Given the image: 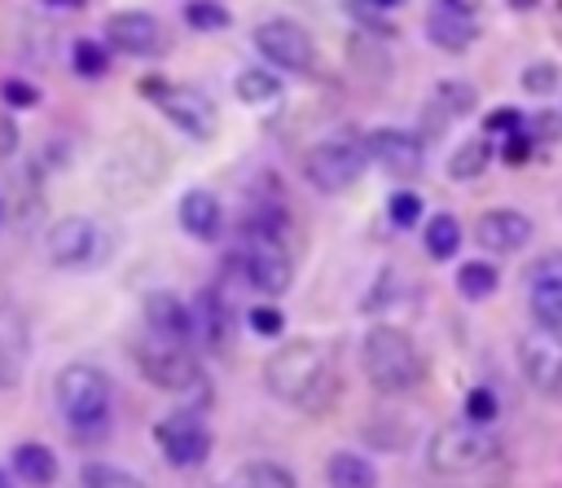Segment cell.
I'll return each instance as SVG.
<instances>
[{
  "instance_id": "obj_1",
  "label": "cell",
  "mask_w": 562,
  "mask_h": 488,
  "mask_svg": "<svg viewBox=\"0 0 562 488\" xmlns=\"http://www.w3.org/2000/svg\"><path fill=\"white\" fill-rule=\"evenodd\" d=\"M263 387L277 400H290V404H303V409H325L329 396H334V374H329L325 347L312 343V339L281 343L263 361Z\"/></svg>"
},
{
  "instance_id": "obj_2",
  "label": "cell",
  "mask_w": 562,
  "mask_h": 488,
  "mask_svg": "<svg viewBox=\"0 0 562 488\" xmlns=\"http://www.w3.org/2000/svg\"><path fill=\"white\" fill-rule=\"evenodd\" d=\"M360 365H364V378L373 382V391H386V396L413 391L426 374V361H422L413 334L400 325H369V334L360 343Z\"/></svg>"
},
{
  "instance_id": "obj_3",
  "label": "cell",
  "mask_w": 562,
  "mask_h": 488,
  "mask_svg": "<svg viewBox=\"0 0 562 488\" xmlns=\"http://www.w3.org/2000/svg\"><path fill=\"white\" fill-rule=\"evenodd\" d=\"M53 400L75 435H101L110 426V378H105V369H97L88 361L57 369Z\"/></svg>"
},
{
  "instance_id": "obj_4",
  "label": "cell",
  "mask_w": 562,
  "mask_h": 488,
  "mask_svg": "<svg viewBox=\"0 0 562 488\" xmlns=\"http://www.w3.org/2000/svg\"><path fill=\"white\" fill-rule=\"evenodd\" d=\"M136 365H140V374H145L158 391L193 396V404L206 400V374H202L198 356L189 352V343H167V339L149 334V339L136 343Z\"/></svg>"
},
{
  "instance_id": "obj_5",
  "label": "cell",
  "mask_w": 562,
  "mask_h": 488,
  "mask_svg": "<svg viewBox=\"0 0 562 488\" xmlns=\"http://www.w3.org/2000/svg\"><path fill=\"white\" fill-rule=\"evenodd\" d=\"M369 167V145L356 132H338L321 145H312L303 154V180L316 193H342L360 180V171Z\"/></svg>"
},
{
  "instance_id": "obj_6",
  "label": "cell",
  "mask_w": 562,
  "mask_h": 488,
  "mask_svg": "<svg viewBox=\"0 0 562 488\" xmlns=\"http://www.w3.org/2000/svg\"><path fill=\"white\" fill-rule=\"evenodd\" d=\"M501 453L496 435H487V426H474V422H448L430 435L426 444V466L435 475H470L479 466H487L492 457Z\"/></svg>"
},
{
  "instance_id": "obj_7",
  "label": "cell",
  "mask_w": 562,
  "mask_h": 488,
  "mask_svg": "<svg viewBox=\"0 0 562 488\" xmlns=\"http://www.w3.org/2000/svg\"><path fill=\"white\" fill-rule=\"evenodd\" d=\"M136 92L149 97L184 136H193V141H211V136H215V106H211L198 88L171 84V79H162V75H145V79L136 84Z\"/></svg>"
},
{
  "instance_id": "obj_8",
  "label": "cell",
  "mask_w": 562,
  "mask_h": 488,
  "mask_svg": "<svg viewBox=\"0 0 562 488\" xmlns=\"http://www.w3.org/2000/svg\"><path fill=\"white\" fill-rule=\"evenodd\" d=\"M233 268L263 295H285L294 281V259L285 242H268V237H237V255Z\"/></svg>"
},
{
  "instance_id": "obj_9",
  "label": "cell",
  "mask_w": 562,
  "mask_h": 488,
  "mask_svg": "<svg viewBox=\"0 0 562 488\" xmlns=\"http://www.w3.org/2000/svg\"><path fill=\"white\" fill-rule=\"evenodd\" d=\"M154 444H158V453H162L171 466H180V470L202 466L206 453H211V431H206V422H202V409L189 404V409L167 413V418L154 426Z\"/></svg>"
},
{
  "instance_id": "obj_10",
  "label": "cell",
  "mask_w": 562,
  "mask_h": 488,
  "mask_svg": "<svg viewBox=\"0 0 562 488\" xmlns=\"http://www.w3.org/2000/svg\"><path fill=\"white\" fill-rule=\"evenodd\" d=\"M255 48H259L263 62H272L281 70H299L303 75V70L316 66V44H312L307 26L294 22V18H263L255 26Z\"/></svg>"
},
{
  "instance_id": "obj_11",
  "label": "cell",
  "mask_w": 562,
  "mask_h": 488,
  "mask_svg": "<svg viewBox=\"0 0 562 488\" xmlns=\"http://www.w3.org/2000/svg\"><path fill=\"white\" fill-rule=\"evenodd\" d=\"M105 44L110 53H123V57H158L167 48V31L154 13L145 9H119L105 18Z\"/></svg>"
},
{
  "instance_id": "obj_12",
  "label": "cell",
  "mask_w": 562,
  "mask_h": 488,
  "mask_svg": "<svg viewBox=\"0 0 562 488\" xmlns=\"http://www.w3.org/2000/svg\"><path fill=\"white\" fill-rule=\"evenodd\" d=\"M518 369L536 391H558L562 387V330L531 325L518 334Z\"/></svg>"
},
{
  "instance_id": "obj_13",
  "label": "cell",
  "mask_w": 562,
  "mask_h": 488,
  "mask_svg": "<svg viewBox=\"0 0 562 488\" xmlns=\"http://www.w3.org/2000/svg\"><path fill=\"white\" fill-rule=\"evenodd\" d=\"M44 251H48V264L57 268H83L101 255V229L88 215H61L44 233Z\"/></svg>"
},
{
  "instance_id": "obj_14",
  "label": "cell",
  "mask_w": 562,
  "mask_h": 488,
  "mask_svg": "<svg viewBox=\"0 0 562 488\" xmlns=\"http://www.w3.org/2000/svg\"><path fill=\"white\" fill-rule=\"evenodd\" d=\"M479 0H435L426 13V40L443 53H465L479 40Z\"/></svg>"
},
{
  "instance_id": "obj_15",
  "label": "cell",
  "mask_w": 562,
  "mask_h": 488,
  "mask_svg": "<svg viewBox=\"0 0 562 488\" xmlns=\"http://www.w3.org/2000/svg\"><path fill=\"white\" fill-rule=\"evenodd\" d=\"M364 145H369V163H378L391 176H417L426 163L422 136L404 132V127H373V132H364Z\"/></svg>"
},
{
  "instance_id": "obj_16",
  "label": "cell",
  "mask_w": 562,
  "mask_h": 488,
  "mask_svg": "<svg viewBox=\"0 0 562 488\" xmlns=\"http://www.w3.org/2000/svg\"><path fill=\"white\" fill-rule=\"evenodd\" d=\"M531 242V220L514 207H492L474 220V246H483L487 255H509L522 251Z\"/></svg>"
},
{
  "instance_id": "obj_17",
  "label": "cell",
  "mask_w": 562,
  "mask_h": 488,
  "mask_svg": "<svg viewBox=\"0 0 562 488\" xmlns=\"http://www.w3.org/2000/svg\"><path fill=\"white\" fill-rule=\"evenodd\" d=\"M140 312H145L149 334H158L167 343H189L198 334V317H193V308L176 290H149L145 303H140Z\"/></svg>"
},
{
  "instance_id": "obj_18",
  "label": "cell",
  "mask_w": 562,
  "mask_h": 488,
  "mask_svg": "<svg viewBox=\"0 0 562 488\" xmlns=\"http://www.w3.org/2000/svg\"><path fill=\"white\" fill-rule=\"evenodd\" d=\"M193 317H198V334H202V343H206L211 352H228L237 317H233V303L224 299V290H220V286H206V290L198 295Z\"/></svg>"
},
{
  "instance_id": "obj_19",
  "label": "cell",
  "mask_w": 562,
  "mask_h": 488,
  "mask_svg": "<svg viewBox=\"0 0 562 488\" xmlns=\"http://www.w3.org/2000/svg\"><path fill=\"white\" fill-rule=\"evenodd\" d=\"M176 215H180V229L189 237H198V242H215L220 229H224V207H220V198L211 189H184Z\"/></svg>"
},
{
  "instance_id": "obj_20",
  "label": "cell",
  "mask_w": 562,
  "mask_h": 488,
  "mask_svg": "<svg viewBox=\"0 0 562 488\" xmlns=\"http://www.w3.org/2000/svg\"><path fill=\"white\" fill-rule=\"evenodd\" d=\"M26 317L18 308H0V387H13L26 365Z\"/></svg>"
},
{
  "instance_id": "obj_21",
  "label": "cell",
  "mask_w": 562,
  "mask_h": 488,
  "mask_svg": "<svg viewBox=\"0 0 562 488\" xmlns=\"http://www.w3.org/2000/svg\"><path fill=\"white\" fill-rule=\"evenodd\" d=\"M9 470H13L18 484H26V488H53V484H57V453H53L48 444L22 440V444L13 448V466H9Z\"/></svg>"
},
{
  "instance_id": "obj_22",
  "label": "cell",
  "mask_w": 562,
  "mask_h": 488,
  "mask_svg": "<svg viewBox=\"0 0 562 488\" xmlns=\"http://www.w3.org/2000/svg\"><path fill=\"white\" fill-rule=\"evenodd\" d=\"M325 484L329 488H378V470H373L369 457L342 448V453H334L325 462Z\"/></svg>"
},
{
  "instance_id": "obj_23",
  "label": "cell",
  "mask_w": 562,
  "mask_h": 488,
  "mask_svg": "<svg viewBox=\"0 0 562 488\" xmlns=\"http://www.w3.org/2000/svg\"><path fill=\"white\" fill-rule=\"evenodd\" d=\"M220 488H299L294 470H285L281 462H246L237 466Z\"/></svg>"
},
{
  "instance_id": "obj_24",
  "label": "cell",
  "mask_w": 562,
  "mask_h": 488,
  "mask_svg": "<svg viewBox=\"0 0 562 488\" xmlns=\"http://www.w3.org/2000/svg\"><path fill=\"white\" fill-rule=\"evenodd\" d=\"M233 92H237V101H246V106H268V101L281 97V75L268 70V66H246V70H237Z\"/></svg>"
},
{
  "instance_id": "obj_25",
  "label": "cell",
  "mask_w": 562,
  "mask_h": 488,
  "mask_svg": "<svg viewBox=\"0 0 562 488\" xmlns=\"http://www.w3.org/2000/svg\"><path fill=\"white\" fill-rule=\"evenodd\" d=\"M487 163H492V136H470V141H461V145L452 149L448 176H452V180H479V176L487 171Z\"/></svg>"
},
{
  "instance_id": "obj_26",
  "label": "cell",
  "mask_w": 562,
  "mask_h": 488,
  "mask_svg": "<svg viewBox=\"0 0 562 488\" xmlns=\"http://www.w3.org/2000/svg\"><path fill=\"white\" fill-rule=\"evenodd\" d=\"M496 286H501V273H496V264H487V259H465V264L457 268V295L470 299V303L492 299Z\"/></svg>"
},
{
  "instance_id": "obj_27",
  "label": "cell",
  "mask_w": 562,
  "mask_h": 488,
  "mask_svg": "<svg viewBox=\"0 0 562 488\" xmlns=\"http://www.w3.org/2000/svg\"><path fill=\"white\" fill-rule=\"evenodd\" d=\"M422 242H426V255L430 259H452L461 251V224H457V215H448V211L430 215Z\"/></svg>"
},
{
  "instance_id": "obj_28",
  "label": "cell",
  "mask_w": 562,
  "mask_h": 488,
  "mask_svg": "<svg viewBox=\"0 0 562 488\" xmlns=\"http://www.w3.org/2000/svg\"><path fill=\"white\" fill-rule=\"evenodd\" d=\"M531 317H536V325L562 330V277L531 281Z\"/></svg>"
},
{
  "instance_id": "obj_29",
  "label": "cell",
  "mask_w": 562,
  "mask_h": 488,
  "mask_svg": "<svg viewBox=\"0 0 562 488\" xmlns=\"http://www.w3.org/2000/svg\"><path fill=\"white\" fill-rule=\"evenodd\" d=\"M435 106H439V119H461V114H474L479 92L465 79H439L435 84Z\"/></svg>"
},
{
  "instance_id": "obj_30",
  "label": "cell",
  "mask_w": 562,
  "mask_h": 488,
  "mask_svg": "<svg viewBox=\"0 0 562 488\" xmlns=\"http://www.w3.org/2000/svg\"><path fill=\"white\" fill-rule=\"evenodd\" d=\"M70 66L79 79H105L110 75V44L105 40H75L70 44Z\"/></svg>"
},
{
  "instance_id": "obj_31",
  "label": "cell",
  "mask_w": 562,
  "mask_h": 488,
  "mask_svg": "<svg viewBox=\"0 0 562 488\" xmlns=\"http://www.w3.org/2000/svg\"><path fill=\"white\" fill-rule=\"evenodd\" d=\"M79 488H145V484L114 462H88L79 470Z\"/></svg>"
},
{
  "instance_id": "obj_32",
  "label": "cell",
  "mask_w": 562,
  "mask_h": 488,
  "mask_svg": "<svg viewBox=\"0 0 562 488\" xmlns=\"http://www.w3.org/2000/svg\"><path fill=\"white\" fill-rule=\"evenodd\" d=\"M184 22L193 26V31H228V22H233V13L220 4V0H189L184 4Z\"/></svg>"
},
{
  "instance_id": "obj_33",
  "label": "cell",
  "mask_w": 562,
  "mask_h": 488,
  "mask_svg": "<svg viewBox=\"0 0 562 488\" xmlns=\"http://www.w3.org/2000/svg\"><path fill=\"white\" fill-rule=\"evenodd\" d=\"M496 413H501V400H496L492 387H474V391H465V422H474V426H492Z\"/></svg>"
},
{
  "instance_id": "obj_34",
  "label": "cell",
  "mask_w": 562,
  "mask_h": 488,
  "mask_svg": "<svg viewBox=\"0 0 562 488\" xmlns=\"http://www.w3.org/2000/svg\"><path fill=\"white\" fill-rule=\"evenodd\" d=\"M386 215H391L395 229H413V224L422 220V198H417L413 189H400V193L386 198Z\"/></svg>"
},
{
  "instance_id": "obj_35",
  "label": "cell",
  "mask_w": 562,
  "mask_h": 488,
  "mask_svg": "<svg viewBox=\"0 0 562 488\" xmlns=\"http://www.w3.org/2000/svg\"><path fill=\"white\" fill-rule=\"evenodd\" d=\"M246 325L259 334V339H277L285 330V312L272 308V303H259V308H246Z\"/></svg>"
},
{
  "instance_id": "obj_36",
  "label": "cell",
  "mask_w": 562,
  "mask_h": 488,
  "mask_svg": "<svg viewBox=\"0 0 562 488\" xmlns=\"http://www.w3.org/2000/svg\"><path fill=\"white\" fill-rule=\"evenodd\" d=\"M558 79H562V75H558L553 62H531V66L522 70V88H527L531 97H549V92L558 88Z\"/></svg>"
},
{
  "instance_id": "obj_37",
  "label": "cell",
  "mask_w": 562,
  "mask_h": 488,
  "mask_svg": "<svg viewBox=\"0 0 562 488\" xmlns=\"http://www.w3.org/2000/svg\"><path fill=\"white\" fill-rule=\"evenodd\" d=\"M0 101H4L9 110H35V106H40V88L26 84V79H4V84H0Z\"/></svg>"
},
{
  "instance_id": "obj_38",
  "label": "cell",
  "mask_w": 562,
  "mask_h": 488,
  "mask_svg": "<svg viewBox=\"0 0 562 488\" xmlns=\"http://www.w3.org/2000/svg\"><path fill=\"white\" fill-rule=\"evenodd\" d=\"M514 132H522V114L514 106H501V110L483 114V136H514Z\"/></svg>"
},
{
  "instance_id": "obj_39",
  "label": "cell",
  "mask_w": 562,
  "mask_h": 488,
  "mask_svg": "<svg viewBox=\"0 0 562 488\" xmlns=\"http://www.w3.org/2000/svg\"><path fill=\"white\" fill-rule=\"evenodd\" d=\"M531 145H536V136H531V132H514V136H505L501 158H505L509 167H518V163H527V158H531Z\"/></svg>"
},
{
  "instance_id": "obj_40",
  "label": "cell",
  "mask_w": 562,
  "mask_h": 488,
  "mask_svg": "<svg viewBox=\"0 0 562 488\" xmlns=\"http://www.w3.org/2000/svg\"><path fill=\"white\" fill-rule=\"evenodd\" d=\"M527 277H531V281H540V277H562V251H558V255L536 259V264L527 268Z\"/></svg>"
},
{
  "instance_id": "obj_41",
  "label": "cell",
  "mask_w": 562,
  "mask_h": 488,
  "mask_svg": "<svg viewBox=\"0 0 562 488\" xmlns=\"http://www.w3.org/2000/svg\"><path fill=\"white\" fill-rule=\"evenodd\" d=\"M18 149V123L9 114H0V158H9Z\"/></svg>"
},
{
  "instance_id": "obj_42",
  "label": "cell",
  "mask_w": 562,
  "mask_h": 488,
  "mask_svg": "<svg viewBox=\"0 0 562 488\" xmlns=\"http://www.w3.org/2000/svg\"><path fill=\"white\" fill-rule=\"evenodd\" d=\"M44 4H48V9H83L88 0H44Z\"/></svg>"
},
{
  "instance_id": "obj_43",
  "label": "cell",
  "mask_w": 562,
  "mask_h": 488,
  "mask_svg": "<svg viewBox=\"0 0 562 488\" xmlns=\"http://www.w3.org/2000/svg\"><path fill=\"white\" fill-rule=\"evenodd\" d=\"M364 4H369V9H400L404 0H364Z\"/></svg>"
},
{
  "instance_id": "obj_44",
  "label": "cell",
  "mask_w": 562,
  "mask_h": 488,
  "mask_svg": "<svg viewBox=\"0 0 562 488\" xmlns=\"http://www.w3.org/2000/svg\"><path fill=\"white\" fill-rule=\"evenodd\" d=\"M13 484H18V475H13V470H4V466H0V488H13Z\"/></svg>"
},
{
  "instance_id": "obj_45",
  "label": "cell",
  "mask_w": 562,
  "mask_h": 488,
  "mask_svg": "<svg viewBox=\"0 0 562 488\" xmlns=\"http://www.w3.org/2000/svg\"><path fill=\"white\" fill-rule=\"evenodd\" d=\"M509 9H536V0H509Z\"/></svg>"
}]
</instances>
